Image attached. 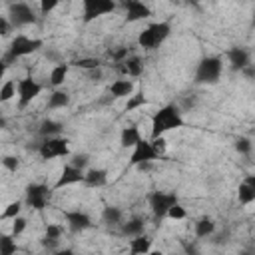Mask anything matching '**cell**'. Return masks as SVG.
<instances>
[{
	"mask_svg": "<svg viewBox=\"0 0 255 255\" xmlns=\"http://www.w3.org/2000/svg\"><path fill=\"white\" fill-rule=\"evenodd\" d=\"M179 128H183L181 110L175 104H167V106L159 108L151 118V139L161 137L163 133H167L171 129H179Z\"/></svg>",
	"mask_w": 255,
	"mask_h": 255,
	"instance_id": "obj_1",
	"label": "cell"
},
{
	"mask_svg": "<svg viewBox=\"0 0 255 255\" xmlns=\"http://www.w3.org/2000/svg\"><path fill=\"white\" fill-rule=\"evenodd\" d=\"M169 32H171V26L167 22H153V24H149L147 28H143L139 32L137 44L143 50H155L167 40Z\"/></svg>",
	"mask_w": 255,
	"mask_h": 255,
	"instance_id": "obj_2",
	"label": "cell"
},
{
	"mask_svg": "<svg viewBox=\"0 0 255 255\" xmlns=\"http://www.w3.org/2000/svg\"><path fill=\"white\" fill-rule=\"evenodd\" d=\"M221 72H223V64H221V58L217 56H205L199 60L197 68H195V84H215L219 78H221Z\"/></svg>",
	"mask_w": 255,
	"mask_h": 255,
	"instance_id": "obj_3",
	"label": "cell"
},
{
	"mask_svg": "<svg viewBox=\"0 0 255 255\" xmlns=\"http://www.w3.org/2000/svg\"><path fill=\"white\" fill-rule=\"evenodd\" d=\"M38 48H42V40H38V38H28V36H22V34L16 36V38L10 42L8 52L4 54V66H8V62H12V60L30 56V54L36 52Z\"/></svg>",
	"mask_w": 255,
	"mask_h": 255,
	"instance_id": "obj_4",
	"label": "cell"
},
{
	"mask_svg": "<svg viewBox=\"0 0 255 255\" xmlns=\"http://www.w3.org/2000/svg\"><path fill=\"white\" fill-rule=\"evenodd\" d=\"M38 153L42 159H56V157H66L70 155V145L66 137L60 135H52V137H44V141L38 147Z\"/></svg>",
	"mask_w": 255,
	"mask_h": 255,
	"instance_id": "obj_5",
	"label": "cell"
},
{
	"mask_svg": "<svg viewBox=\"0 0 255 255\" xmlns=\"http://www.w3.org/2000/svg\"><path fill=\"white\" fill-rule=\"evenodd\" d=\"M159 159V147L153 143V141H147V139H139L135 145H133V151H131V157H129V163L131 165H147L151 161Z\"/></svg>",
	"mask_w": 255,
	"mask_h": 255,
	"instance_id": "obj_6",
	"label": "cell"
},
{
	"mask_svg": "<svg viewBox=\"0 0 255 255\" xmlns=\"http://www.w3.org/2000/svg\"><path fill=\"white\" fill-rule=\"evenodd\" d=\"M175 203H179V197L173 191H153V193H149V207H151V213L157 221L167 217L169 207L175 205Z\"/></svg>",
	"mask_w": 255,
	"mask_h": 255,
	"instance_id": "obj_7",
	"label": "cell"
},
{
	"mask_svg": "<svg viewBox=\"0 0 255 255\" xmlns=\"http://www.w3.org/2000/svg\"><path fill=\"white\" fill-rule=\"evenodd\" d=\"M114 10H116L114 0H82V16H84L86 24H90L106 14H112Z\"/></svg>",
	"mask_w": 255,
	"mask_h": 255,
	"instance_id": "obj_8",
	"label": "cell"
},
{
	"mask_svg": "<svg viewBox=\"0 0 255 255\" xmlns=\"http://www.w3.org/2000/svg\"><path fill=\"white\" fill-rule=\"evenodd\" d=\"M50 199H52V189L48 185H44V183H30L26 187V203H28V207H32L36 211H42V209L48 207Z\"/></svg>",
	"mask_w": 255,
	"mask_h": 255,
	"instance_id": "obj_9",
	"label": "cell"
},
{
	"mask_svg": "<svg viewBox=\"0 0 255 255\" xmlns=\"http://www.w3.org/2000/svg\"><path fill=\"white\" fill-rule=\"evenodd\" d=\"M8 18H10V22H12L14 28L28 26V24H34L36 22V14H34V10L26 2H14V4H10Z\"/></svg>",
	"mask_w": 255,
	"mask_h": 255,
	"instance_id": "obj_10",
	"label": "cell"
},
{
	"mask_svg": "<svg viewBox=\"0 0 255 255\" xmlns=\"http://www.w3.org/2000/svg\"><path fill=\"white\" fill-rule=\"evenodd\" d=\"M42 92V84H38L32 78H22L18 80V108L24 110L32 100H36Z\"/></svg>",
	"mask_w": 255,
	"mask_h": 255,
	"instance_id": "obj_11",
	"label": "cell"
},
{
	"mask_svg": "<svg viewBox=\"0 0 255 255\" xmlns=\"http://www.w3.org/2000/svg\"><path fill=\"white\" fill-rule=\"evenodd\" d=\"M64 219H66V223H68V229L72 231V233H82V231H86V229H90L94 223H92V217L86 213V211H80V209H76V211H66L64 213Z\"/></svg>",
	"mask_w": 255,
	"mask_h": 255,
	"instance_id": "obj_12",
	"label": "cell"
},
{
	"mask_svg": "<svg viewBox=\"0 0 255 255\" xmlns=\"http://www.w3.org/2000/svg\"><path fill=\"white\" fill-rule=\"evenodd\" d=\"M122 4L126 8V22H137L151 16L149 6L141 0H122Z\"/></svg>",
	"mask_w": 255,
	"mask_h": 255,
	"instance_id": "obj_13",
	"label": "cell"
},
{
	"mask_svg": "<svg viewBox=\"0 0 255 255\" xmlns=\"http://www.w3.org/2000/svg\"><path fill=\"white\" fill-rule=\"evenodd\" d=\"M84 175H86L84 169H80V167L68 163V165L62 169L58 181L54 183V189H62V187H66V185H74V183H84Z\"/></svg>",
	"mask_w": 255,
	"mask_h": 255,
	"instance_id": "obj_14",
	"label": "cell"
},
{
	"mask_svg": "<svg viewBox=\"0 0 255 255\" xmlns=\"http://www.w3.org/2000/svg\"><path fill=\"white\" fill-rule=\"evenodd\" d=\"M227 58H229V64L233 70H243L249 66V52L245 48H239V46L231 48L227 52Z\"/></svg>",
	"mask_w": 255,
	"mask_h": 255,
	"instance_id": "obj_15",
	"label": "cell"
},
{
	"mask_svg": "<svg viewBox=\"0 0 255 255\" xmlns=\"http://www.w3.org/2000/svg\"><path fill=\"white\" fill-rule=\"evenodd\" d=\"M133 88H135V84H133L131 80L122 78V80H116V82L110 86V94H112L114 98H128V96H131Z\"/></svg>",
	"mask_w": 255,
	"mask_h": 255,
	"instance_id": "obj_16",
	"label": "cell"
},
{
	"mask_svg": "<svg viewBox=\"0 0 255 255\" xmlns=\"http://www.w3.org/2000/svg\"><path fill=\"white\" fill-rule=\"evenodd\" d=\"M84 183L88 187H104L108 183V171L106 169H88L84 175Z\"/></svg>",
	"mask_w": 255,
	"mask_h": 255,
	"instance_id": "obj_17",
	"label": "cell"
},
{
	"mask_svg": "<svg viewBox=\"0 0 255 255\" xmlns=\"http://www.w3.org/2000/svg\"><path fill=\"white\" fill-rule=\"evenodd\" d=\"M143 227H145L143 219L133 217V219H129V221L122 223V231H120V233H122L124 237H137V235H141V233H143Z\"/></svg>",
	"mask_w": 255,
	"mask_h": 255,
	"instance_id": "obj_18",
	"label": "cell"
},
{
	"mask_svg": "<svg viewBox=\"0 0 255 255\" xmlns=\"http://www.w3.org/2000/svg\"><path fill=\"white\" fill-rule=\"evenodd\" d=\"M151 249V239L147 235H137L129 239V253L131 255H139V253H147Z\"/></svg>",
	"mask_w": 255,
	"mask_h": 255,
	"instance_id": "obj_19",
	"label": "cell"
},
{
	"mask_svg": "<svg viewBox=\"0 0 255 255\" xmlns=\"http://www.w3.org/2000/svg\"><path fill=\"white\" fill-rule=\"evenodd\" d=\"M118 64H122L120 66V70L126 74V76H139L141 74V60L137 58V56H129V58H126V60H122V62H118Z\"/></svg>",
	"mask_w": 255,
	"mask_h": 255,
	"instance_id": "obj_20",
	"label": "cell"
},
{
	"mask_svg": "<svg viewBox=\"0 0 255 255\" xmlns=\"http://www.w3.org/2000/svg\"><path fill=\"white\" fill-rule=\"evenodd\" d=\"M139 139H141V135H139V129H137L135 126L124 128L122 133H120V143H122V147H133Z\"/></svg>",
	"mask_w": 255,
	"mask_h": 255,
	"instance_id": "obj_21",
	"label": "cell"
},
{
	"mask_svg": "<svg viewBox=\"0 0 255 255\" xmlns=\"http://www.w3.org/2000/svg\"><path fill=\"white\" fill-rule=\"evenodd\" d=\"M102 221L108 225H120L124 221V211L116 205H106L102 211Z\"/></svg>",
	"mask_w": 255,
	"mask_h": 255,
	"instance_id": "obj_22",
	"label": "cell"
},
{
	"mask_svg": "<svg viewBox=\"0 0 255 255\" xmlns=\"http://www.w3.org/2000/svg\"><path fill=\"white\" fill-rule=\"evenodd\" d=\"M70 104V96L64 90H54L48 98V110H60Z\"/></svg>",
	"mask_w": 255,
	"mask_h": 255,
	"instance_id": "obj_23",
	"label": "cell"
},
{
	"mask_svg": "<svg viewBox=\"0 0 255 255\" xmlns=\"http://www.w3.org/2000/svg\"><path fill=\"white\" fill-rule=\"evenodd\" d=\"M68 70H70L68 64H56V66L52 68V72H50V86H52V88L62 86L64 80H66V76H68Z\"/></svg>",
	"mask_w": 255,
	"mask_h": 255,
	"instance_id": "obj_24",
	"label": "cell"
},
{
	"mask_svg": "<svg viewBox=\"0 0 255 255\" xmlns=\"http://www.w3.org/2000/svg\"><path fill=\"white\" fill-rule=\"evenodd\" d=\"M213 233H215V223H213V219H209V217H201V219L195 223V235H197L199 239L211 237Z\"/></svg>",
	"mask_w": 255,
	"mask_h": 255,
	"instance_id": "obj_25",
	"label": "cell"
},
{
	"mask_svg": "<svg viewBox=\"0 0 255 255\" xmlns=\"http://www.w3.org/2000/svg\"><path fill=\"white\" fill-rule=\"evenodd\" d=\"M237 197H239V203H241V205H249V203L255 201V189H253L247 181H243V183H239Z\"/></svg>",
	"mask_w": 255,
	"mask_h": 255,
	"instance_id": "obj_26",
	"label": "cell"
},
{
	"mask_svg": "<svg viewBox=\"0 0 255 255\" xmlns=\"http://www.w3.org/2000/svg\"><path fill=\"white\" fill-rule=\"evenodd\" d=\"M62 131V124L60 122H54V120H44L40 124V135L44 137H52V135H60Z\"/></svg>",
	"mask_w": 255,
	"mask_h": 255,
	"instance_id": "obj_27",
	"label": "cell"
},
{
	"mask_svg": "<svg viewBox=\"0 0 255 255\" xmlns=\"http://www.w3.org/2000/svg\"><path fill=\"white\" fill-rule=\"evenodd\" d=\"M18 92V82H12V80H6L0 88V102H8L16 96Z\"/></svg>",
	"mask_w": 255,
	"mask_h": 255,
	"instance_id": "obj_28",
	"label": "cell"
},
{
	"mask_svg": "<svg viewBox=\"0 0 255 255\" xmlns=\"http://www.w3.org/2000/svg\"><path fill=\"white\" fill-rule=\"evenodd\" d=\"M14 235H0V255H12L16 253V241Z\"/></svg>",
	"mask_w": 255,
	"mask_h": 255,
	"instance_id": "obj_29",
	"label": "cell"
},
{
	"mask_svg": "<svg viewBox=\"0 0 255 255\" xmlns=\"http://www.w3.org/2000/svg\"><path fill=\"white\" fill-rule=\"evenodd\" d=\"M147 104V98L143 96V92H137L135 96H129L128 104H126V112H133L137 108H143Z\"/></svg>",
	"mask_w": 255,
	"mask_h": 255,
	"instance_id": "obj_30",
	"label": "cell"
},
{
	"mask_svg": "<svg viewBox=\"0 0 255 255\" xmlns=\"http://www.w3.org/2000/svg\"><path fill=\"white\" fill-rule=\"evenodd\" d=\"M100 60L98 58H80V60H76V66L78 68H84V70H96V68H100Z\"/></svg>",
	"mask_w": 255,
	"mask_h": 255,
	"instance_id": "obj_31",
	"label": "cell"
},
{
	"mask_svg": "<svg viewBox=\"0 0 255 255\" xmlns=\"http://www.w3.org/2000/svg\"><path fill=\"white\" fill-rule=\"evenodd\" d=\"M20 209H22V201H12L6 209H4V213H2V219H14L18 213H20Z\"/></svg>",
	"mask_w": 255,
	"mask_h": 255,
	"instance_id": "obj_32",
	"label": "cell"
},
{
	"mask_svg": "<svg viewBox=\"0 0 255 255\" xmlns=\"http://www.w3.org/2000/svg\"><path fill=\"white\" fill-rule=\"evenodd\" d=\"M62 235H64V227L58 223H50L46 227V233H44V237H50V239H60Z\"/></svg>",
	"mask_w": 255,
	"mask_h": 255,
	"instance_id": "obj_33",
	"label": "cell"
},
{
	"mask_svg": "<svg viewBox=\"0 0 255 255\" xmlns=\"http://www.w3.org/2000/svg\"><path fill=\"white\" fill-rule=\"evenodd\" d=\"M235 149L241 153V155H249L251 153V141L247 137H237L235 139Z\"/></svg>",
	"mask_w": 255,
	"mask_h": 255,
	"instance_id": "obj_34",
	"label": "cell"
},
{
	"mask_svg": "<svg viewBox=\"0 0 255 255\" xmlns=\"http://www.w3.org/2000/svg\"><path fill=\"white\" fill-rule=\"evenodd\" d=\"M167 217H169V219H185V217H187V211H185L179 203H175V205H171V207H169Z\"/></svg>",
	"mask_w": 255,
	"mask_h": 255,
	"instance_id": "obj_35",
	"label": "cell"
},
{
	"mask_svg": "<svg viewBox=\"0 0 255 255\" xmlns=\"http://www.w3.org/2000/svg\"><path fill=\"white\" fill-rule=\"evenodd\" d=\"M26 225H28V221H26L24 217L16 215V217H14V221H12V235H14V237H18V235L26 229Z\"/></svg>",
	"mask_w": 255,
	"mask_h": 255,
	"instance_id": "obj_36",
	"label": "cell"
},
{
	"mask_svg": "<svg viewBox=\"0 0 255 255\" xmlns=\"http://www.w3.org/2000/svg\"><path fill=\"white\" fill-rule=\"evenodd\" d=\"M2 163H4V167H6L8 171H16V169L20 167V161H18V157H14V155H6V157L2 159Z\"/></svg>",
	"mask_w": 255,
	"mask_h": 255,
	"instance_id": "obj_37",
	"label": "cell"
},
{
	"mask_svg": "<svg viewBox=\"0 0 255 255\" xmlns=\"http://www.w3.org/2000/svg\"><path fill=\"white\" fill-rule=\"evenodd\" d=\"M38 4H40L42 14H48V12H52L60 4V0H38Z\"/></svg>",
	"mask_w": 255,
	"mask_h": 255,
	"instance_id": "obj_38",
	"label": "cell"
},
{
	"mask_svg": "<svg viewBox=\"0 0 255 255\" xmlns=\"http://www.w3.org/2000/svg\"><path fill=\"white\" fill-rule=\"evenodd\" d=\"M86 163H88V155H86V153H76L74 159H72V165H76V167H80V169H84Z\"/></svg>",
	"mask_w": 255,
	"mask_h": 255,
	"instance_id": "obj_39",
	"label": "cell"
},
{
	"mask_svg": "<svg viewBox=\"0 0 255 255\" xmlns=\"http://www.w3.org/2000/svg\"><path fill=\"white\" fill-rule=\"evenodd\" d=\"M58 243H60V239H50V237H42V245H44L46 249H50V251H54V249L58 247Z\"/></svg>",
	"mask_w": 255,
	"mask_h": 255,
	"instance_id": "obj_40",
	"label": "cell"
},
{
	"mask_svg": "<svg viewBox=\"0 0 255 255\" xmlns=\"http://www.w3.org/2000/svg\"><path fill=\"white\" fill-rule=\"evenodd\" d=\"M8 30H10V22H8V18L4 16V18H0V34H2V36H8Z\"/></svg>",
	"mask_w": 255,
	"mask_h": 255,
	"instance_id": "obj_41",
	"label": "cell"
},
{
	"mask_svg": "<svg viewBox=\"0 0 255 255\" xmlns=\"http://www.w3.org/2000/svg\"><path fill=\"white\" fill-rule=\"evenodd\" d=\"M245 181H247V183H249V185H251V187L255 189V173H251V175H247V177H245Z\"/></svg>",
	"mask_w": 255,
	"mask_h": 255,
	"instance_id": "obj_42",
	"label": "cell"
},
{
	"mask_svg": "<svg viewBox=\"0 0 255 255\" xmlns=\"http://www.w3.org/2000/svg\"><path fill=\"white\" fill-rule=\"evenodd\" d=\"M251 26L255 28V10H253V18H251Z\"/></svg>",
	"mask_w": 255,
	"mask_h": 255,
	"instance_id": "obj_43",
	"label": "cell"
}]
</instances>
